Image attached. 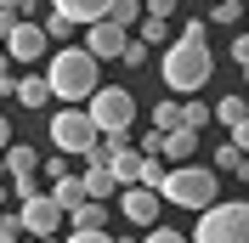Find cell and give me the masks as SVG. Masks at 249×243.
Here are the masks:
<instances>
[{"label":"cell","instance_id":"1","mask_svg":"<svg viewBox=\"0 0 249 243\" xmlns=\"http://www.w3.org/2000/svg\"><path fill=\"white\" fill-rule=\"evenodd\" d=\"M96 68H102V62H96L85 46H57L51 62H46V79H51V91H57V102L62 107H85L96 91H102Z\"/></svg>","mask_w":249,"mask_h":243},{"label":"cell","instance_id":"2","mask_svg":"<svg viewBox=\"0 0 249 243\" xmlns=\"http://www.w3.org/2000/svg\"><path fill=\"white\" fill-rule=\"evenodd\" d=\"M159 74H164V85H170L176 96H193L210 85V74H215V57H210V46L204 40H176V46H164V57H159Z\"/></svg>","mask_w":249,"mask_h":243},{"label":"cell","instance_id":"3","mask_svg":"<svg viewBox=\"0 0 249 243\" xmlns=\"http://www.w3.org/2000/svg\"><path fill=\"white\" fill-rule=\"evenodd\" d=\"M159 198L164 204H176V209H215L221 204V175L204 164H170V175H164V187H159Z\"/></svg>","mask_w":249,"mask_h":243},{"label":"cell","instance_id":"4","mask_svg":"<svg viewBox=\"0 0 249 243\" xmlns=\"http://www.w3.org/2000/svg\"><path fill=\"white\" fill-rule=\"evenodd\" d=\"M193 243H249V204L221 198L215 209H204L193 226Z\"/></svg>","mask_w":249,"mask_h":243},{"label":"cell","instance_id":"5","mask_svg":"<svg viewBox=\"0 0 249 243\" xmlns=\"http://www.w3.org/2000/svg\"><path fill=\"white\" fill-rule=\"evenodd\" d=\"M85 113H91V124L102 136H130V124H136V96L124 91V85H102V91L85 102Z\"/></svg>","mask_w":249,"mask_h":243},{"label":"cell","instance_id":"6","mask_svg":"<svg viewBox=\"0 0 249 243\" xmlns=\"http://www.w3.org/2000/svg\"><path fill=\"white\" fill-rule=\"evenodd\" d=\"M51 141H57V153H91L102 141V130L91 124L85 107H57L51 113Z\"/></svg>","mask_w":249,"mask_h":243},{"label":"cell","instance_id":"7","mask_svg":"<svg viewBox=\"0 0 249 243\" xmlns=\"http://www.w3.org/2000/svg\"><path fill=\"white\" fill-rule=\"evenodd\" d=\"M17 221H23L29 238H57V226L68 221V209H62L51 192H40V198H29V204H17Z\"/></svg>","mask_w":249,"mask_h":243},{"label":"cell","instance_id":"8","mask_svg":"<svg viewBox=\"0 0 249 243\" xmlns=\"http://www.w3.org/2000/svg\"><path fill=\"white\" fill-rule=\"evenodd\" d=\"M6 57H12V62H40V57H51V34H46V23H40V17L17 23L12 40H6Z\"/></svg>","mask_w":249,"mask_h":243},{"label":"cell","instance_id":"9","mask_svg":"<svg viewBox=\"0 0 249 243\" xmlns=\"http://www.w3.org/2000/svg\"><path fill=\"white\" fill-rule=\"evenodd\" d=\"M130 40H136V34H130V29H119L113 17H102V23H91V29H85V51H91L96 62L124 57V46H130Z\"/></svg>","mask_w":249,"mask_h":243},{"label":"cell","instance_id":"10","mask_svg":"<svg viewBox=\"0 0 249 243\" xmlns=\"http://www.w3.org/2000/svg\"><path fill=\"white\" fill-rule=\"evenodd\" d=\"M159 204H164V198L147 192V187H124L119 192V215L130 226H159Z\"/></svg>","mask_w":249,"mask_h":243},{"label":"cell","instance_id":"11","mask_svg":"<svg viewBox=\"0 0 249 243\" xmlns=\"http://www.w3.org/2000/svg\"><path fill=\"white\" fill-rule=\"evenodd\" d=\"M51 12H62L68 23H102V17H113V0H51Z\"/></svg>","mask_w":249,"mask_h":243},{"label":"cell","instance_id":"12","mask_svg":"<svg viewBox=\"0 0 249 243\" xmlns=\"http://www.w3.org/2000/svg\"><path fill=\"white\" fill-rule=\"evenodd\" d=\"M193 147H198V130L176 124V130H164V141H159V158H164V164H193Z\"/></svg>","mask_w":249,"mask_h":243},{"label":"cell","instance_id":"13","mask_svg":"<svg viewBox=\"0 0 249 243\" xmlns=\"http://www.w3.org/2000/svg\"><path fill=\"white\" fill-rule=\"evenodd\" d=\"M6 175H12V181H34V175H40V153H34L29 141H12V147H6Z\"/></svg>","mask_w":249,"mask_h":243},{"label":"cell","instance_id":"14","mask_svg":"<svg viewBox=\"0 0 249 243\" xmlns=\"http://www.w3.org/2000/svg\"><path fill=\"white\" fill-rule=\"evenodd\" d=\"M17 102L40 113V107L57 102V91H51V79H46V74H29V79H17Z\"/></svg>","mask_w":249,"mask_h":243},{"label":"cell","instance_id":"15","mask_svg":"<svg viewBox=\"0 0 249 243\" xmlns=\"http://www.w3.org/2000/svg\"><path fill=\"white\" fill-rule=\"evenodd\" d=\"M51 198H57L62 209L74 215V209H85L91 204V192H85V175H68V181H51Z\"/></svg>","mask_w":249,"mask_h":243},{"label":"cell","instance_id":"16","mask_svg":"<svg viewBox=\"0 0 249 243\" xmlns=\"http://www.w3.org/2000/svg\"><path fill=\"white\" fill-rule=\"evenodd\" d=\"M85 192H91L96 204H108V198H113V192H124V187L113 181V170H108V164H85Z\"/></svg>","mask_w":249,"mask_h":243},{"label":"cell","instance_id":"17","mask_svg":"<svg viewBox=\"0 0 249 243\" xmlns=\"http://www.w3.org/2000/svg\"><path fill=\"white\" fill-rule=\"evenodd\" d=\"M164 175H170V164H164L159 153H142V170H136V187H147V192H159V187H164Z\"/></svg>","mask_w":249,"mask_h":243},{"label":"cell","instance_id":"18","mask_svg":"<svg viewBox=\"0 0 249 243\" xmlns=\"http://www.w3.org/2000/svg\"><path fill=\"white\" fill-rule=\"evenodd\" d=\"M244 119H249V102H244V96H221V102H215V124H221V130H238Z\"/></svg>","mask_w":249,"mask_h":243},{"label":"cell","instance_id":"19","mask_svg":"<svg viewBox=\"0 0 249 243\" xmlns=\"http://www.w3.org/2000/svg\"><path fill=\"white\" fill-rule=\"evenodd\" d=\"M68 221H74V232H102V226H108V204H96V198H91V204L74 209Z\"/></svg>","mask_w":249,"mask_h":243},{"label":"cell","instance_id":"20","mask_svg":"<svg viewBox=\"0 0 249 243\" xmlns=\"http://www.w3.org/2000/svg\"><path fill=\"white\" fill-rule=\"evenodd\" d=\"M136 40H142V46H164V40H170V17H153V12H147L142 29H136Z\"/></svg>","mask_w":249,"mask_h":243},{"label":"cell","instance_id":"21","mask_svg":"<svg viewBox=\"0 0 249 243\" xmlns=\"http://www.w3.org/2000/svg\"><path fill=\"white\" fill-rule=\"evenodd\" d=\"M142 17H147V0H113V23L119 29H142Z\"/></svg>","mask_w":249,"mask_h":243},{"label":"cell","instance_id":"22","mask_svg":"<svg viewBox=\"0 0 249 243\" xmlns=\"http://www.w3.org/2000/svg\"><path fill=\"white\" fill-rule=\"evenodd\" d=\"M210 17H215L221 29H238V23H244V6H238V0H215V6H210Z\"/></svg>","mask_w":249,"mask_h":243},{"label":"cell","instance_id":"23","mask_svg":"<svg viewBox=\"0 0 249 243\" xmlns=\"http://www.w3.org/2000/svg\"><path fill=\"white\" fill-rule=\"evenodd\" d=\"M40 23H46V34H51V46H68V34L79 29V23H68V17H62V12H51V17H40Z\"/></svg>","mask_w":249,"mask_h":243},{"label":"cell","instance_id":"24","mask_svg":"<svg viewBox=\"0 0 249 243\" xmlns=\"http://www.w3.org/2000/svg\"><path fill=\"white\" fill-rule=\"evenodd\" d=\"M181 124H187V130H204V124H215V107H204V102H187V107H181Z\"/></svg>","mask_w":249,"mask_h":243},{"label":"cell","instance_id":"25","mask_svg":"<svg viewBox=\"0 0 249 243\" xmlns=\"http://www.w3.org/2000/svg\"><path fill=\"white\" fill-rule=\"evenodd\" d=\"M176 124H181V107H176V96H164L153 107V130H176Z\"/></svg>","mask_w":249,"mask_h":243},{"label":"cell","instance_id":"26","mask_svg":"<svg viewBox=\"0 0 249 243\" xmlns=\"http://www.w3.org/2000/svg\"><path fill=\"white\" fill-rule=\"evenodd\" d=\"M238 164H244V153H238L232 141H221V147H215V164H210V170H215V175H227V170H232V175H238Z\"/></svg>","mask_w":249,"mask_h":243},{"label":"cell","instance_id":"27","mask_svg":"<svg viewBox=\"0 0 249 243\" xmlns=\"http://www.w3.org/2000/svg\"><path fill=\"white\" fill-rule=\"evenodd\" d=\"M142 243H193V238H181L176 226H147V238Z\"/></svg>","mask_w":249,"mask_h":243},{"label":"cell","instance_id":"28","mask_svg":"<svg viewBox=\"0 0 249 243\" xmlns=\"http://www.w3.org/2000/svg\"><path fill=\"white\" fill-rule=\"evenodd\" d=\"M0 96H17V79H12V57L0 51Z\"/></svg>","mask_w":249,"mask_h":243},{"label":"cell","instance_id":"29","mask_svg":"<svg viewBox=\"0 0 249 243\" xmlns=\"http://www.w3.org/2000/svg\"><path fill=\"white\" fill-rule=\"evenodd\" d=\"M46 181H68V158H62V153L46 158Z\"/></svg>","mask_w":249,"mask_h":243},{"label":"cell","instance_id":"30","mask_svg":"<svg viewBox=\"0 0 249 243\" xmlns=\"http://www.w3.org/2000/svg\"><path fill=\"white\" fill-rule=\"evenodd\" d=\"M119 62H130V68H142V62H147V46H142V40H130V46H124V57Z\"/></svg>","mask_w":249,"mask_h":243},{"label":"cell","instance_id":"31","mask_svg":"<svg viewBox=\"0 0 249 243\" xmlns=\"http://www.w3.org/2000/svg\"><path fill=\"white\" fill-rule=\"evenodd\" d=\"M0 12H12V17H34V0H0Z\"/></svg>","mask_w":249,"mask_h":243},{"label":"cell","instance_id":"32","mask_svg":"<svg viewBox=\"0 0 249 243\" xmlns=\"http://www.w3.org/2000/svg\"><path fill=\"white\" fill-rule=\"evenodd\" d=\"M62 243H119V238H108V232H74V238H62Z\"/></svg>","mask_w":249,"mask_h":243},{"label":"cell","instance_id":"33","mask_svg":"<svg viewBox=\"0 0 249 243\" xmlns=\"http://www.w3.org/2000/svg\"><path fill=\"white\" fill-rule=\"evenodd\" d=\"M232 62H238V68H249V34H238V40H232Z\"/></svg>","mask_w":249,"mask_h":243},{"label":"cell","instance_id":"34","mask_svg":"<svg viewBox=\"0 0 249 243\" xmlns=\"http://www.w3.org/2000/svg\"><path fill=\"white\" fill-rule=\"evenodd\" d=\"M227 141H232V147H238V153H244V158H249V119L238 124V130H232V136H227Z\"/></svg>","mask_w":249,"mask_h":243},{"label":"cell","instance_id":"35","mask_svg":"<svg viewBox=\"0 0 249 243\" xmlns=\"http://www.w3.org/2000/svg\"><path fill=\"white\" fill-rule=\"evenodd\" d=\"M147 12H153V17H170V12H176V0H147Z\"/></svg>","mask_w":249,"mask_h":243},{"label":"cell","instance_id":"36","mask_svg":"<svg viewBox=\"0 0 249 243\" xmlns=\"http://www.w3.org/2000/svg\"><path fill=\"white\" fill-rule=\"evenodd\" d=\"M6 147H12V124L0 119V153H6Z\"/></svg>","mask_w":249,"mask_h":243},{"label":"cell","instance_id":"37","mask_svg":"<svg viewBox=\"0 0 249 243\" xmlns=\"http://www.w3.org/2000/svg\"><path fill=\"white\" fill-rule=\"evenodd\" d=\"M238 181H249V158H244V164H238Z\"/></svg>","mask_w":249,"mask_h":243},{"label":"cell","instance_id":"38","mask_svg":"<svg viewBox=\"0 0 249 243\" xmlns=\"http://www.w3.org/2000/svg\"><path fill=\"white\" fill-rule=\"evenodd\" d=\"M29 243H57V238H29Z\"/></svg>","mask_w":249,"mask_h":243},{"label":"cell","instance_id":"39","mask_svg":"<svg viewBox=\"0 0 249 243\" xmlns=\"http://www.w3.org/2000/svg\"><path fill=\"white\" fill-rule=\"evenodd\" d=\"M0 243H23V238H0Z\"/></svg>","mask_w":249,"mask_h":243},{"label":"cell","instance_id":"40","mask_svg":"<svg viewBox=\"0 0 249 243\" xmlns=\"http://www.w3.org/2000/svg\"><path fill=\"white\" fill-rule=\"evenodd\" d=\"M244 85H249V68H244Z\"/></svg>","mask_w":249,"mask_h":243},{"label":"cell","instance_id":"41","mask_svg":"<svg viewBox=\"0 0 249 243\" xmlns=\"http://www.w3.org/2000/svg\"><path fill=\"white\" fill-rule=\"evenodd\" d=\"M0 221H6V209H0Z\"/></svg>","mask_w":249,"mask_h":243}]
</instances>
